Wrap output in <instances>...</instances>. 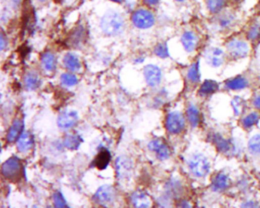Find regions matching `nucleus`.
<instances>
[{
  "mask_svg": "<svg viewBox=\"0 0 260 208\" xmlns=\"http://www.w3.org/2000/svg\"><path fill=\"white\" fill-rule=\"evenodd\" d=\"M154 54L161 58H168L170 56V53H169L168 46H167V43H159L154 47Z\"/></svg>",
  "mask_w": 260,
  "mask_h": 208,
  "instance_id": "c9c22d12",
  "label": "nucleus"
},
{
  "mask_svg": "<svg viewBox=\"0 0 260 208\" xmlns=\"http://www.w3.org/2000/svg\"><path fill=\"white\" fill-rule=\"evenodd\" d=\"M53 199L54 205L56 207H67V206H68L62 193L60 192V191H57L55 193Z\"/></svg>",
  "mask_w": 260,
  "mask_h": 208,
  "instance_id": "e433bc0d",
  "label": "nucleus"
},
{
  "mask_svg": "<svg viewBox=\"0 0 260 208\" xmlns=\"http://www.w3.org/2000/svg\"><path fill=\"white\" fill-rule=\"evenodd\" d=\"M248 86V81L244 77L237 76L234 79H229L226 82V87L231 90H240Z\"/></svg>",
  "mask_w": 260,
  "mask_h": 208,
  "instance_id": "cd10ccee",
  "label": "nucleus"
},
{
  "mask_svg": "<svg viewBox=\"0 0 260 208\" xmlns=\"http://www.w3.org/2000/svg\"><path fill=\"white\" fill-rule=\"evenodd\" d=\"M206 58L212 67H218L225 62V54L219 47H212L206 52Z\"/></svg>",
  "mask_w": 260,
  "mask_h": 208,
  "instance_id": "4468645a",
  "label": "nucleus"
},
{
  "mask_svg": "<svg viewBox=\"0 0 260 208\" xmlns=\"http://www.w3.org/2000/svg\"><path fill=\"white\" fill-rule=\"evenodd\" d=\"M82 140L80 136L77 134H67L64 139V145L66 148L70 150H76L80 147L81 144Z\"/></svg>",
  "mask_w": 260,
  "mask_h": 208,
  "instance_id": "bb28decb",
  "label": "nucleus"
},
{
  "mask_svg": "<svg viewBox=\"0 0 260 208\" xmlns=\"http://www.w3.org/2000/svg\"><path fill=\"white\" fill-rule=\"evenodd\" d=\"M253 105L257 109L260 110V95L255 97V99L253 101Z\"/></svg>",
  "mask_w": 260,
  "mask_h": 208,
  "instance_id": "a19ab883",
  "label": "nucleus"
},
{
  "mask_svg": "<svg viewBox=\"0 0 260 208\" xmlns=\"http://www.w3.org/2000/svg\"><path fill=\"white\" fill-rule=\"evenodd\" d=\"M145 4L150 7H155L159 4L160 0H143Z\"/></svg>",
  "mask_w": 260,
  "mask_h": 208,
  "instance_id": "ea45409f",
  "label": "nucleus"
},
{
  "mask_svg": "<svg viewBox=\"0 0 260 208\" xmlns=\"http://www.w3.org/2000/svg\"><path fill=\"white\" fill-rule=\"evenodd\" d=\"M219 86L218 82L211 79L204 81L199 89V93L202 95H211L218 91Z\"/></svg>",
  "mask_w": 260,
  "mask_h": 208,
  "instance_id": "7c9ffc66",
  "label": "nucleus"
},
{
  "mask_svg": "<svg viewBox=\"0 0 260 208\" xmlns=\"http://www.w3.org/2000/svg\"><path fill=\"white\" fill-rule=\"evenodd\" d=\"M131 21L136 28L140 29H148L154 25L156 19L152 12L141 9L133 13Z\"/></svg>",
  "mask_w": 260,
  "mask_h": 208,
  "instance_id": "423d86ee",
  "label": "nucleus"
},
{
  "mask_svg": "<svg viewBox=\"0 0 260 208\" xmlns=\"http://www.w3.org/2000/svg\"><path fill=\"white\" fill-rule=\"evenodd\" d=\"M230 184H231V181L229 177L225 173H220L212 179V188L213 191L217 192H221L228 189Z\"/></svg>",
  "mask_w": 260,
  "mask_h": 208,
  "instance_id": "f3484780",
  "label": "nucleus"
},
{
  "mask_svg": "<svg viewBox=\"0 0 260 208\" xmlns=\"http://www.w3.org/2000/svg\"><path fill=\"white\" fill-rule=\"evenodd\" d=\"M117 176L121 181H128L132 175V162L126 157H121L118 158L116 163Z\"/></svg>",
  "mask_w": 260,
  "mask_h": 208,
  "instance_id": "1a4fd4ad",
  "label": "nucleus"
},
{
  "mask_svg": "<svg viewBox=\"0 0 260 208\" xmlns=\"http://www.w3.org/2000/svg\"><path fill=\"white\" fill-rule=\"evenodd\" d=\"M258 119H259V116H258V113L252 112V113L248 115L247 116L245 117L243 121H242L243 128H246V129L252 128L255 124H257Z\"/></svg>",
  "mask_w": 260,
  "mask_h": 208,
  "instance_id": "2f4dec72",
  "label": "nucleus"
},
{
  "mask_svg": "<svg viewBox=\"0 0 260 208\" xmlns=\"http://www.w3.org/2000/svg\"><path fill=\"white\" fill-rule=\"evenodd\" d=\"M186 115H187L188 120L192 127L195 128L198 126L200 122V112L198 108L194 105H189Z\"/></svg>",
  "mask_w": 260,
  "mask_h": 208,
  "instance_id": "c756f323",
  "label": "nucleus"
},
{
  "mask_svg": "<svg viewBox=\"0 0 260 208\" xmlns=\"http://www.w3.org/2000/svg\"><path fill=\"white\" fill-rule=\"evenodd\" d=\"M206 9L212 16L225 10L229 4V0H205Z\"/></svg>",
  "mask_w": 260,
  "mask_h": 208,
  "instance_id": "412c9836",
  "label": "nucleus"
},
{
  "mask_svg": "<svg viewBox=\"0 0 260 208\" xmlns=\"http://www.w3.org/2000/svg\"><path fill=\"white\" fill-rule=\"evenodd\" d=\"M21 1H22V0H12V3H13V6L17 7H19V4H21Z\"/></svg>",
  "mask_w": 260,
  "mask_h": 208,
  "instance_id": "c03bdc74",
  "label": "nucleus"
},
{
  "mask_svg": "<svg viewBox=\"0 0 260 208\" xmlns=\"http://www.w3.org/2000/svg\"><path fill=\"white\" fill-rule=\"evenodd\" d=\"M143 75L145 79L150 87H156L161 83L162 79V72L158 66L150 65L146 66L143 70Z\"/></svg>",
  "mask_w": 260,
  "mask_h": 208,
  "instance_id": "9b49d317",
  "label": "nucleus"
},
{
  "mask_svg": "<svg viewBox=\"0 0 260 208\" xmlns=\"http://www.w3.org/2000/svg\"><path fill=\"white\" fill-rule=\"evenodd\" d=\"M188 79L192 82H198L200 80L199 64L198 62L194 63L189 71H188Z\"/></svg>",
  "mask_w": 260,
  "mask_h": 208,
  "instance_id": "473e14b6",
  "label": "nucleus"
},
{
  "mask_svg": "<svg viewBox=\"0 0 260 208\" xmlns=\"http://www.w3.org/2000/svg\"><path fill=\"white\" fill-rule=\"evenodd\" d=\"M41 65L47 71L51 72L56 68V58L50 52L43 54L41 58Z\"/></svg>",
  "mask_w": 260,
  "mask_h": 208,
  "instance_id": "c85d7f7f",
  "label": "nucleus"
},
{
  "mask_svg": "<svg viewBox=\"0 0 260 208\" xmlns=\"http://www.w3.org/2000/svg\"><path fill=\"white\" fill-rule=\"evenodd\" d=\"M1 170L5 179L16 182L22 177V164L17 157H11L3 164Z\"/></svg>",
  "mask_w": 260,
  "mask_h": 208,
  "instance_id": "39448f33",
  "label": "nucleus"
},
{
  "mask_svg": "<svg viewBox=\"0 0 260 208\" xmlns=\"http://www.w3.org/2000/svg\"><path fill=\"white\" fill-rule=\"evenodd\" d=\"M86 30L82 25L74 28L69 37V42L73 47H80L86 40Z\"/></svg>",
  "mask_w": 260,
  "mask_h": 208,
  "instance_id": "a211bd4d",
  "label": "nucleus"
},
{
  "mask_svg": "<svg viewBox=\"0 0 260 208\" xmlns=\"http://www.w3.org/2000/svg\"><path fill=\"white\" fill-rule=\"evenodd\" d=\"M111 2L116 3V4H122L125 0H110Z\"/></svg>",
  "mask_w": 260,
  "mask_h": 208,
  "instance_id": "49530a36",
  "label": "nucleus"
},
{
  "mask_svg": "<svg viewBox=\"0 0 260 208\" xmlns=\"http://www.w3.org/2000/svg\"><path fill=\"white\" fill-rule=\"evenodd\" d=\"M25 86L26 89L29 91L35 90L39 87L41 84V79L39 76L34 72H30L25 76Z\"/></svg>",
  "mask_w": 260,
  "mask_h": 208,
  "instance_id": "a878e982",
  "label": "nucleus"
},
{
  "mask_svg": "<svg viewBox=\"0 0 260 208\" xmlns=\"http://www.w3.org/2000/svg\"><path fill=\"white\" fill-rule=\"evenodd\" d=\"M248 147L249 152L253 155L260 154V134H256L250 139Z\"/></svg>",
  "mask_w": 260,
  "mask_h": 208,
  "instance_id": "72a5a7b5",
  "label": "nucleus"
},
{
  "mask_svg": "<svg viewBox=\"0 0 260 208\" xmlns=\"http://www.w3.org/2000/svg\"><path fill=\"white\" fill-rule=\"evenodd\" d=\"M78 119V114L75 111H64L58 116V125L61 129H70L75 126Z\"/></svg>",
  "mask_w": 260,
  "mask_h": 208,
  "instance_id": "f8f14e48",
  "label": "nucleus"
},
{
  "mask_svg": "<svg viewBox=\"0 0 260 208\" xmlns=\"http://www.w3.org/2000/svg\"><path fill=\"white\" fill-rule=\"evenodd\" d=\"M166 195L170 198L177 199L183 194V187L179 181L172 179L166 184Z\"/></svg>",
  "mask_w": 260,
  "mask_h": 208,
  "instance_id": "6ab92c4d",
  "label": "nucleus"
},
{
  "mask_svg": "<svg viewBox=\"0 0 260 208\" xmlns=\"http://www.w3.org/2000/svg\"><path fill=\"white\" fill-rule=\"evenodd\" d=\"M24 122L22 120L16 119L13 121V124L9 129L7 133V141L9 143H13L20 137L21 134L23 133Z\"/></svg>",
  "mask_w": 260,
  "mask_h": 208,
  "instance_id": "aec40b11",
  "label": "nucleus"
},
{
  "mask_svg": "<svg viewBox=\"0 0 260 208\" xmlns=\"http://www.w3.org/2000/svg\"><path fill=\"white\" fill-rule=\"evenodd\" d=\"M189 171L197 178H203L210 171V163L202 154H195L188 163Z\"/></svg>",
  "mask_w": 260,
  "mask_h": 208,
  "instance_id": "7ed1b4c3",
  "label": "nucleus"
},
{
  "mask_svg": "<svg viewBox=\"0 0 260 208\" xmlns=\"http://www.w3.org/2000/svg\"><path fill=\"white\" fill-rule=\"evenodd\" d=\"M242 206H245V207H246V206H247V207H252V206H256V204H255L253 201H247L246 202V203H243Z\"/></svg>",
  "mask_w": 260,
  "mask_h": 208,
  "instance_id": "37998d69",
  "label": "nucleus"
},
{
  "mask_svg": "<svg viewBox=\"0 0 260 208\" xmlns=\"http://www.w3.org/2000/svg\"><path fill=\"white\" fill-rule=\"evenodd\" d=\"M131 201L135 207H150L152 205L151 199L143 191H137L133 193Z\"/></svg>",
  "mask_w": 260,
  "mask_h": 208,
  "instance_id": "dca6fc26",
  "label": "nucleus"
},
{
  "mask_svg": "<svg viewBox=\"0 0 260 208\" xmlns=\"http://www.w3.org/2000/svg\"><path fill=\"white\" fill-rule=\"evenodd\" d=\"M240 23L238 15L235 10L225 9L218 14L212 16L211 27L218 33L229 32Z\"/></svg>",
  "mask_w": 260,
  "mask_h": 208,
  "instance_id": "f257e3e1",
  "label": "nucleus"
},
{
  "mask_svg": "<svg viewBox=\"0 0 260 208\" xmlns=\"http://www.w3.org/2000/svg\"><path fill=\"white\" fill-rule=\"evenodd\" d=\"M34 139L32 134L28 131L22 133L17 140V148L20 152H27L32 148Z\"/></svg>",
  "mask_w": 260,
  "mask_h": 208,
  "instance_id": "5701e85b",
  "label": "nucleus"
},
{
  "mask_svg": "<svg viewBox=\"0 0 260 208\" xmlns=\"http://www.w3.org/2000/svg\"><path fill=\"white\" fill-rule=\"evenodd\" d=\"M166 128L173 134H180L185 128V117L180 112H172L167 115Z\"/></svg>",
  "mask_w": 260,
  "mask_h": 208,
  "instance_id": "6e6552de",
  "label": "nucleus"
},
{
  "mask_svg": "<svg viewBox=\"0 0 260 208\" xmlns=\"http://www.w3.org/2000/svg\"><path fill=\"white\" fill-rule=\"evenodd\" d=\"M0 45H1V50H4L7 45V37L4 34V31H2V33H1V43H0Z\"/></svg>",
  "mask_w": 260,
  "mask_h": 208,
  "instance_id": "58836bf2",
  "label": "nucleus"
},
{
  "mask_svg": "<svg viewBox=\"0 0 260 208\" xmlns=\"http://www.w3.org/2000/svg\"><path fill=\"white\" fill-rule=\"evenodd\" d=\"M225 46L228 55L234 59L246 58L249 53V44L240 37H231Z\"/></svg>",
  "mask_w": 260,
  "mask_h": 208,
  "instance_id": "20e7f679",
  "label": "nucleus"
},
{
  "mask_svg": "<svg viewBox=\"0 0 260 208\" xmlns=\"http://www.w3.org/2000/svg\"><path fill=\"white\" fill-rule=\"evenodd\" d=\"M111 157H111L110 152L108 149H101L94 160L93 165L98 170H106L110 163Z\"/></svg>",
  "mask_w": 260,
  "mask_h": 208,
  "instance_id": "b1692460",
  "label": "nucleus"
},
{
  "mask_svg": "<svg viewBox=\"0 0 260 208\" xmlns=\"http://www.w3.org/2000/svg\"><path fill=\"white\" fill-rule=\"evenodd\" d=\"M179 206H182V207H190L191 204L186 200H182L181 203H179Z\"/></svg>",
  "mask_w": 260,
  "mask_h": 208,
  "instance_id": "79ce46f5",
  "label": "nucleus"
},
{
  "mask_svg": "<svg viewBox=\"0 0 260 208\" xmlns=\"http://www.w3.org/2000/svg\"><path fill=\"white\" fill-rule=\"evenodd\" d=\"M212 140L217 149L223 153H228L233 149V145L229 140L222 137L221 134H215L212 137Z\"/></svg>",
  "mask_w": 260,
  "mask_h": 208,
  "instance_id": "4be33fe9",
  "label": "nucleus"
},
{
  "mask_svg": "<svg viewBox=\"0 0 260 208\" xmlns=\"http://www.w3.org/2000/svg\"><path fill=\"white\" fill-rule=\"evenodd\" d=\"M38 1H40V2H41V3H44V2H46V1H47V0H38Z\"/></svg>",
  "mask_w": 260,
  "mask_h": 208,
  "instance_id": "de8ad7c7",
  "label": "nucleus"
},
{
  "mask_svg": "<svg viewBox=\"0 0 260 208\" xmlns=\"http://www.w3.org/2000/svg\"><path fill=\"white\" fill-rule=\"evenodd\" d=\"M181 43L186 51L191 53L196 50L199 44V37L195 31L186 30L181 36Z\"/></svg>",
  "mask_w": 260,
  "mask_h": 208,
  "instance_id": "9d476101",
  "label": "nucleus"
},
{
  "mask_svg": "<svg viewBox=\"0 0 260 208\" xmlns=\"http://www.w3.org/2000/svg\"><path fill=\"white\" fill-rule=\"evenodd\" d=\"M258 3H259V4H260V0H258Z\"/></svg>",
  "mask_w": 260,
  "mask_h": 208,
  "instance_id": "09e8293b",
  "label": "nucleus"
},
{
  "mask_svg": "<svg viewBox=\"0 0 260 208\" xmlns=\"http://www.w3.org/2000/svg\"><path fill=\"white\" fill-rule=\"evenodd\" d=\"M176 3H178V4H185V3L188 2V1H189V0H175Z\"/></svg>",
  "mask_w": 260,
  "mask_h": 208,
  "instance_id": "a18cd8bd",
  "label": "nucleus"
},
{
  "mask_svg": "<svg viewBox=\"0 0 260 208\" xmlns=\"http://www.w3.org/2000/svg\"><path fill=\"white\" fill-rule=\"evenodd\" d=\"M100 28L106 35H119L125 30V19L118 12L110 10L105 13L104 16L101 17Z\"/></svg>",
  "mask_w": 260,
  "mask_h": 208,
  "instance_id": "f03ea898",
  "label": "nucleus"
},
{
  "mask_svg": "<svg viewBox=\"0 0 260 208\" xmlns=\"http://www.w3.org/2000/svg\"><path fill=\"white\" fill-rule=\"evenodd\" d=\"M148 148L157 154V157L159 160H165L170 158L171 151L167 146L165 142L163 141L161 139L152 140L148 144Z\"/></svg>",
  "mask_w": 260,
  "mask_h": 208,
  "instance_id": "ddd939ff",
  "label": "nucleus"
},
{
  "mask_svg": "<svg viewBox=\"0 0 260 208\" xmlns=\"http://www.w3.org/2000/svg\"><path fill=\"white\" fill-rule=\"evenodd\" d=\"M64 65L67 70L72 72H77L81 68L80 59L72 53H68L64 56Z\"/></svg>",
  "mask_w": 260,
  "mask_h": 208,
  "instance_id": "393cba45",
  "label": "nucleus"
},
{
  "mask_svg": "<svg viewBox=\"0 0 260 208\" xmlns=\"http://www.w3.org/2000/svg\"><path fill=\"white\" fill-rule=\"evenodd\" d=\"M95 203L101 206L113 204L116 199V191L114 187L105 185L100 187L93 197Z\"/></svg>",
  "mask_w": 260,
  "mask_h": 208,
  "instance_id": "0eeeda50",
  "label": "nucleus"
},
{
  "mask_svg": "<svg viewBox=\"0 0 260 208\" xmlns=\"http://www.w3.org/2000/svg\"><path fill=\"white\" fill-rule=\"evenodd\" d=\"M61 82L66 86H73L78 83V79L74 74L64 73L61 76Z\"/></svg>",
  "mask_w": 260,
  "mask_h": 208,
  "instance_id": "f704fd0d",
  "label": "nucleus"
},
{
  "mask_svg": "<svg viewBox=\"0 0 260 208\" xmlns=\"http://www.w3.org/2000/svg\"><path fill=\"white\" fill-rule=\"evenodd\" d=\"M233 106H234V111H235L236 114L239 115L243 110V106L244 104L243 103L242 99L239 98H234V101L232 102Z\"/></svg>",
  "mask_w": 260,
  "mask_h": 208,
  "instance_id": "4c0bfd02",
  "label": "nucleus"
},
{
  "mask_svg": "<svg viewBox=\"0 0 260 208\" xmlns=\"http://www.w3.org/2000/svg\"><path fill=\"white\" fill-rule=\"evenodd\" d=\"M246 39L252 44L260 41V20L255 19L251 21L246 28Z\"/></svg>",
  "mask_w": 260,
  "mask_h": 208,
  "instance_id": "2eb2a0df",
  "label": "nucleus"
}]
</instances>
